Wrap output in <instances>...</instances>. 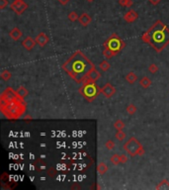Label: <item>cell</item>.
<instances>
[{
  "mask_svg": "<svg viewBox=\"0 0 169 190\" xmlns=\"http://www.w3.org/2000/svg\"><path fill=\"white\" fill-rule=\"evenodd\" d=\"M116 140H118L119 142H123L126 138V133L124 131H117V133L115 135Z\"/></svg>",
  "mask_w": 169,
  "mask_h": 190,
  "instance_id": "28",
  "label": "cell"
},
{
  "mask_svg": "<svg viewBox=\"0 0 169 190\" xmlns=\"http://www.w3.org/2000/svg\"><path fill=\"white\" fill-rule=\"evenodd\" d=\"M119 4L123 7H127V8H131L134 4L133 0H119Z\"/></svg>",
  "mask_w": 169,
  "mask_h": 190,
  "instance_id": "25",
  "label": "cell"
},
{
  "mask_svg": "<svg viewBox=\"0 0 169 190\" xmlns=\"http://www.w3.org/2000/svg\"><path fill=\"white\" fill-rule=\"evenodd\" d=\"M97 171L100 175H104V174L107 173L108 171V166L105 163V162H99L98 166H97Z\"/></svg>",
  "mask_w": 169,
  "mask_h": 190,
  "instance_id": "19",
  "label": "cell"
},
{
  "mask_svg": "<svg viewBox=\"0 0 169 190\" xmlns=\"http://www.w3.org/2000/svg\"><path fill=\"white\" fill-rule=\"evenodd\" d=\"M100 93L103 94L106 98H111V97H113L116 94V88L113 84L107 82L105 85L102 88H100Z\"/></svg>",
  "mask_w": 169,
  "mask_h": 190,
  "instance_id": "9",
  "label": "cell"
},
{
  "mask_svg": "<svg viewBox=\"0 0 169 190\" xmlns=\"http://www.w3.org/2000/svg\"><path fill=\"white\" fill-rule=\"evenodd\" d=\"M22 35H23V33H22V31L18 28V27H14V28L9 32L10 38L12 40H14V41H19V40L21 39Z\"/></svg>",
  "mask_w": 169,
  "mask_h": 190,
  "instance_id": "14",
  "label": "cell"
},
{
  "mask_svg": "<svg viewBox=\"0 0 169 190\" xmlns=\"http://www.w3.org/2000/svg\"><path fill=\"white\" fill-rule=\"evenodd\" d=\"M86 1H88V2H93L94 0H86Z\"/></svg>",
  "mask_w": 169,
  "mask_h": 190,
  "instance_id": "37",
  "label": "cell"
},
{
  "mask_svg": "<svg viewBox=\"0 0 169 190\" xmlns=\"http://www.w3.org/2000/svg\"><path fill=\"white\" fill-rule=\"evenodd\" d=\"M58 1L59 2V4H61L63 6H65V5L67 4L70 0H58Z\"/></svg>",
  "mask_w": 169,
  "mask_h": 190,
  "instance_id": "35",
  "label": "cell"
},
{
  "mask_svg": "<svg viewBox=\"0 0 169 190\" xmlns=\"http://www.w3.org/2000/svg\"><path fill=\"white\" fill-rule=\"evenodd\" d=\"M110 66H111V64H110V62L108 61V59H104V61H102L100 64H99V68L104 72L108 71Z\"/></svg>",
  "mask_w": 169,
  "mask_h": 190,
  "instance_id": "21",
  "label": "cell"
},
{
  "mask_svg": "<svg viewBox=\"0 0 169 190\" xmlns=\"http://www.w3.org/2000/svg\"><path fill=\"white\" fill-rule=\"evenodd\" d=\"M78 21H79V23H80L81 26L86 27V26H88V25H90V23L92 22V18H91L90 15L84 12V13H82L80 16H79Z\"/></svg>",
  "mask_w": 169,
  "mask_h": 190,
  "instance_id": "13",
  "label": "cell"
},
{
  "mask_svg": "<svg viewBox=\"0 0 169 190\" xmlns=\"http://www.w3.org/2000/svg\"><path fill=\"white\" fill-rule=\"evenodd\" d=\"M110 161L114 166H118L119 163H121V156H119V154H113V156H111Z\"/></svg>",
  "mask_w": 169,
  "mask_h": 190,
  "instance_id": "27",
  "label": "cell"
},
{
  "mask_svg": "<svg viewBox=\"0 0 169 190\" xmlns=\"http://www.w3.org/2000/svg\"><path fill=\"white\" fill-rule=\"evenodd\" d=\"M155 189H169V181L167 179H163L156 185Z\"/></svg>",
  "mask_w": 169,
  "mask_h": 190,
  "instance_id": "23",
  "label": "cell"
},
{
  "mask_svg": "<svg viewBox=\"0 0 169 190\" xmlns=\"http://www.w3.org/2000/svg\"><path fill=\"white\" fill-rule=\"evenodd\" d=\"M16 93H17V95H18V97L20 99L24 100L29 95V91L25 86H20L19 88L16 90Z\"/></svg>",
  "mask_w": 169,
  "mask_h": 190,
  "instance_id": "16",
  "label": "cell"
},
{
  "mask_svg": "<svg viewBox=\"0 0 169 190\" xmlns=\"http://www.w3.org/2000/svg\"><path fill=\"white\" fill-rule=\"evenodd\" d=\"M35 40H36V42H37V45H39L41 48H44V47H46V45L49 43V38L47 36L46 33L42 32V33L37 35V37L35 38Z\"/></svg>",
  "mask_w": 169,
  "mask_h": 190,
  "instance_id": "12",
  "label": "cell"
},
{
  "mask_svg": "<svg viewBox=\"0 0 169 190\" xmlns=\"http://www.w3.org/2000/svg\"><path fill=\"white\" fill-rule=\"evenodd\" d=\"M78 91L87 101L92 102L100 93V87L97 85L95 82L85 80L82 83V86L78 89Z\"/></svg>",
  "mask_w": 169,
  "mask_h": 190,
  "instance_id": "4",
  "label": "cell"
},
{
  "mask_svg": "<svg viewBox=\"0 0 169 190\" xmlns=\"http://www.w3.org/2000/svg\"><path fill=\"white\" fill-rule=\"evenodd\" d=\"M116 54H117L116 52L112 51V50L108 49V48H105V49H104V51H103V57H105L106 59H110L113 57H115Z\"/></svg>",
  "mask_w": 169,
  "mask_h": 190,
  "instance_id": "20",
  "label": "cell"
},
{
  "mask_svg": "<svg viewBox=\"0 0 169 190\" xmlns=\"http://www.w3.org/2000/svg\"><path fill=\"white\" fill-rule=\"evenodd\" d=\"M140 39L156 52H161L169 45V29L162 21L158 20L143 34Z\"/></svg>",
  "mask_w": 169,
  "mask_h": 190,
  "instance_id": "2",
  "label": "cell"
},
{
  "mask_svg": "<svg viewBox=\"0 0 169 190\" xmlns=\"http://www.w3.org/2000/svg\"><path fill=\"white\" fill-rule=\"evenodd\" d=\"M126 110H127V112H128L129 115H134L136 111H138V108H136V106L135 104L131 103V104H129L128 106H127Z\"/></svg>",
  "mask_w": 169,
  "mask_h": 190,
  "instance_id": "26",
  "label": "cell"
},
{
  "mask_svg": "<svg viewBox=\"0 0 169 190\" xmlns=\"http://www.w3.org/2000/svg\"><path fill=\"white\" fill-rule=\"evenodd\" d=\"M61 68L79 84L83 83L95 66L82 52L76 51L63 62Z\"/></svg>",
  "mask_w": 169,
  "mask_h": 190,
  "instance_id": "1",
  "label": "cell"
},
{
  "mask_svg": "<svg viewBox=\"0 0 169 190\" xmlns=\"http://www.w3.org/2000/svg\"><path fill=\"white\" fill-rule=\"evenodd\" d=\"M0 77L3 79L4 81H9L12 77V72L9 71H3L0 74Z\"/></svg>",
  "mask_w": 169,
  "mask_h": 190,
  "instance_id": "24",
  "label": "cell"
},
{
  "mask_svg": "<svg viewBox=\"0 0 169 190\" xmlns=\"http://www.w3.org/2000/svg\"><path fill=\"white\" fill-rule=\"evenodd\" d=\"M37 45V42L36 40L33 39L32 37H26L23 41H22V46L25 50H27V51H31V50H33L35 46Z\"/></svg>",
  "mask_w": 169,
  "mask_h": 190,
  "instance_id": "11",
  "label": "cell"
},
{
  "mask_svg": "<svg viewBox=\"0 0 169 190\" xmlns=\"http://www.w3.org/2000/svg\"><path fill=\"white\" fill-rule=\"evenodd\" d=\"M100 77H101V73L97 71L96 67H95V68H94L93 71L89 73L88 77H87L85 80H88V81H91V82H96L99 78H100ZM85 80H84V81H85Z\"/></svg>",
  "mask_w": 169,
  "mask_h": 190,
  "instance_id": "15",
  "label": "cell"
},
{
  "mask_svg": "<svg viewBox=\"0 0 169 190\" xmlns=\"http://www.w3.org/2000/svg\"><path fill=\"white\" fill-rule=\"evenodd\" d=\"M138 81H140V85L145 89L148 88L152 84V81H151V79L148 76H143Z\"/></svg>",
  "mask_w": 169,
  "mask_h": 190,
  "instance_id": "17",
  "label": "cell"
},
{
  "mask_svg": "<svg viewBox=\"0 0 169 190\" xmlns=\"http://www.w3.org/2000/svg\"><path fill=\"white\" fill-rule=\"evenodd\" d=\"M48 174L51 177H54V175H56V170L54 168V167H51V168H49V170H48Z\"/></svg>",
  "mask_w": 169,
  "mask_h": 190,
  "instance_id": "32",
  "label": "cell"
},
{
  "mask_svg": "<svg viewBox=\"0 0 169 190\" xmlns=\"http://www.w3.org/2000/svg\"><path fill=\"white\" fill-rule=\"evenodd\" d=\"M138 13L134 9L129 10V11L124 15V20L129 24L134 23V22L138 20Z\"/></svg>",
  "mask_w": 169,
  "mask_h": 190,
  "instance_id": "10",
  "label": "cell"
},
{
  "mask_svg": "<svg viewBox=\"0 0 169 190\" xmlns=\"http://www.w3.org/2000/svg\"><path fill=\"white\" fill-rule=\"evenodd\" d=\"M147 1L152 5H157L161 1V0H147Z\"/></svg>",
  "mask_w": 169,
  "mask_h": 190,
  "instance_id": "36",
  "label": "cell"
},
{
  "mask_svg": "<svg viewBox=\"0 0 169 190\" xmlns=\"http://www.w3.org/2000/svg\"><path fill=\"white\" fill-rule=\"evenodd\" d=\"M128 161V157L126 154H121V163H126Z\"/></svg>",
  "mask_w": 169,
  "mask_h": 190,
  "instance_id": "34",
  "label": "cell"
},
{
  "mask_svg": "<svg viewBox=\"0 0 169 190\" xmlns=\"http://www.w3.org/2000/svg\"><path fill=\"white\" fill-rule=\"evenodd\" d=\"M29 5L24 1V0H14L13 2L10 5V8L14 13H16L17 15H22L28 9Z\"/></svg>",
  "mask_w": 169,
  "mask_h": 190,
  "instance_id": "8",
  "label": "cell"
},
{
  "mask_svg": "<svg viewBox=\"0 0 169 190\" xmlns=\"http://www.w3.org/2000/svg\"><path fill=\"white\" fill-rule=\"evenodd\" d=\"M125 79L127 80V82H128V83H130V84L136 83V81L138 80V75H136L135 72H133V71H130V72H129V73L125 76Z\"/></svg>",
  "mask_w": 169,
  "mask_h": 190,
  "instance_id": "18",
  "label": "cell"
},
{
  "mask_svg": "<svg viewBox=\"0 0 169 190\" xmlns=\"http://www.w3.org/2000/svg\"><path fill=\"white\" fill-rule=\"evenodd\" d=\"M115 146H116L115 142L112 141V140H109V141H107L106 144H105V147H106V149H108V151H113V149H115Z\"/></svg>",
  "mask_w": 169,
  "mask_h": 190,
  "instance_id": "30",
  "label": "cell"
},
{
  "mask_svg": "<svg viewBox=\"0 0 169 190\" xmlns=\"http://www.w3.org/2000/svg\"><path fill=\"white\" fill-rule=\"evenodd\" d=\"M18 98L19 97H18V95H17L16 91H15L12 87L9 86L1 93V96H0V103H8V102L12 101V100L18 99Z\"/></svg>",
  "mask_w": 169,
  "mask_h": 190,
  "instance_id": "7",
  "label": "cell"
},
{
  "mask_svg": "<svg viewBox=\"0 0 169 190\" xmlns=\"http://www.w3.org/2000/svg\"><path fill=\"white\" fill-rule=\"evenodd\" d=\"M114 128H115L117 131H123L125 129V123H124L122 120H117V121L114 122Z\"/></svg>",
  "mask_w": 169,
  "mask_h": 190,
  "instance_id": "22",
  "label": "cell"
},
{
  "mask_svg": "<svg viewBox=\"0 0 169 190\" xmlns=\"http://www.w3.org/2000/svg\"><path fill=\"white\" fill-rule=\"evenodd\" d=\"M124 149L131 157L136 156H143L145 154V149H143V145L136 137H131L127 141L126 144L124 145Z\"/></svg>",
  "mask_w": 169,
  "mask_h": 190,
  "instance_id": "5",
  "label": "cell"
},
{
  "mask_svg": "<svg viewBox=\"0 0 169 190\" xmlns=\"http://www.w3.org/2000/svg\"><path fill=\"white\" fill-rule=\"evenodd\" d=\"M104 48H108V49L112 50V51L116 52L118 54L119 52H121L122 50L125 48V43L120 37L118 36L116 33H113L111 35V37L104 43Z\"/></svg>",
  "mask_w": 169,
  "mask_h": 190,
  "instance_id": "6",
  "label": "cell"
},
{
  "mask_svg": "<svg viewBox=\"0 0 169 190\" xmlns=\"http://www.w3.org/2000/svg\"><path fill=\"white\" fill-rule=\"evenodd\" d=\"M8 5V0H0V9H4Z\"/></svg>",
  "mask_w": 169,
  "mask_h": 190,
  "instance_id": "33",
  "label": "cell"
},
{
  "mask_svg": "<svg viewBox=\"0 0 169 190\" xmlns=\"http://www.w3.org/2000/svg\"><path fill=\"white\" fill-rule=\"evenodd\" d=\"M148 71L152 74H155L156 72L158 71V66H156L155 64H150V66H148Z\"/></svg>",
  "mask_w": 169,
  "mask_h": 190,
  "instance_id": "31",
  "label": "cell"
},
{
  "mask_svg": "<svg viewBox=\"0 0 169 190\" xmlns=\"http://www.w3.org/2000/svg\"><path fill=\"white\" fill-rule=\"evenodd\" d=\"M68 19H69V21H71V22H75V21H77V20L79 19V15L76 13L75 11H71L70 13L68 14Z\"/></svg>",
  "mask_w": 169,
  "mask_h": 190,
  "instance_id": "29",
  "label": "cell"
},
{
  "mask_svg": "<svg viewBox=\"0 0 169 190\" xmlns=\"http://www.w3.org/2000/svg\"><path fill=\"white\" fill-rule=\"evenodd\" d=\"M2 114L10 120H16L22 117L26 111V103L22 99H15L8 103L0 104Z\"/></svg>",
  "mask_w": 169,
  "mask_h": 190,
  "instance_id": "3",
  "label": "cell"
}]
</instances>
